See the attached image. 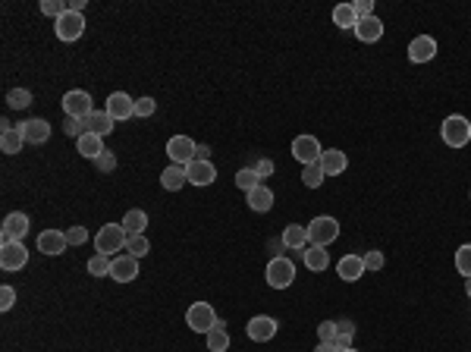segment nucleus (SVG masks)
<instances>
[{"mask_svg": "<svg viewBox=\"0 0 471 352\" xmlns=\"http://www.w3.org/2000/svg\"><path fill=\"white\" fill-rule=\"evenodd\" d=\"M440 138H443L449 148H465L471 145V119L462 113H449V117L440 123Z\"/></svg>", "mask_w": 471, "mask_h": 352, "instance_id": "nucleus-1", "label": "nucleus"}, {"mask_svg": "<svg viewBox=\"0 0 471 352\" xmlns=\"http://www.w3.org/2000/svg\"><path fill=\"white\" fill-rule=\"evenodd\" d=\"M126 242H129V233H126L123 223H104L98 230V236H94V249L100 251V255H119V251H126Z\"/></svg>", "mask_w": 471, "mask_h": 352, "instance_id": "nucleus-2", "label": "nucleus"}, {"mask_svg": "<svg viewBox=\"0 0 471 352\" xmlns=\"http://www.w3.org/2000/svg\"><path fill=\"white\" fill-rule=\"evenodd\" d=\"M264 280H267L270 289H289L295 283V261L286 255L270 258L267 267H264Z\"/></svg>", "mask_w": 471, "mask_h": 352, "instance_id": "nucleus-3", "label": "nucleus"}, {"mask_svg": "<svg viewBox=\"0 0 471 352\" xmlns=\"http://www.w3.org/2000/svg\"><path fill=\"white\" fill-rule=\"evenodd\" d=\"M308 226V239H311V245H320V249H327L330 242H336L339 239V220L330 217V214H317V217L311 220Z\"/></svg>", "mask_w": 471, "mask_h": 352, "instance_id": "nucleus-4", "label": "nucleus"}, {"mask_svg": "<svg viewBox=\"0 0 471 352\" xmlns=\"http://www.w3.org/2000/svg\"><path fill=\"white\" fill-rule=\"evenodd\" d=\"M186 324L192 327L195 333H211L220 321H217V311H214L211 302H192L186 311Z\"/></svg>", "mask_w": 471, "mask_h": 352, "instance_id": "nucleus-5", "label": "nucleus"}, {"mask_svg": "<svg viewBox=\"0 0 471 352\" xmlns=\"http://www.w3.org/2000/svg\"><path fill=\"white\" fill-rule=\"evenodd\" d=\"M63 110H66V117H73V119H88L94 113V101L88 91L73 88V91L63 94Z\"/></svg>", "mask_w": 471, "mask_h": 352, "instance_id": "nucleus-6", "label": "nucleus"}, {"mask_svg": "<svg viewBox=\"0 0 471 352\" xmlns=\"http://www.w3.org/2000/svg\"><path fill=\"white\" fill-rule=\"evenodd\" d=\"M54 31H57L60 41H79V38L85 35V16L66 10L60 19H54Z\"/></svg>", "mask_w": 471, "mask_h": 352, "instance_id": "nucleus-7", "label": "nucleus"}, {"mask_svg": "<svg viewBox=\"0 0 471 352\" xmlns=\"http://www.w3.org/2000/svg\"><path fill=\"white\" fill-rule=\"evenodd\" d=\"M320 154H324V148H320V138L317 135H295L292 138V157L301 163V167H308V163H317Z\"/></svg>", "mask_w": 471, "mask_h": 352, "instance_id": "nucleus-8", "label": "nucleus"}, {"mask_svg": "<svg viewBox=\"0 0 471 352\" xmlns=\"http://www.w3.org/2000/svg\"><path fill=\"white\" fill-rule=\"evenodd\" d=\"M195 138L192 135H173L167 142V157H170V163H179V167H186V163H192L195 161Z\"/></svg>", "mask_w": 471, "mask_h": 352, "instance_id": "nucleus-9", "label": "nucleus"}, {"mask_svg": "<svg viewBox=\"0 0 471 352\" xmlns=\"http://www.w3.org/2000/svg\"><path fill=\"white\" fill-rule=\"evenodd\" d=\"M25 264H29V249L19 239L0 245V267L3 270H22Z\"/></svg>", "mask_w": 471, "mask_h": 352, "instance_id": "nucleus-10", "label": "nucleus"}, {"mask_svg": "<svg viewBox=\"0 0 471 352\" xmlns=\"http://www.w3.org/2000/svg\"><path fill=\"white\" fill-rule=\"evenodd\" d=\"M276 330H280V324H276V318H270V314H255V318L248 321V327H245L248 339H255V343H270V339L276 337Z\"/></svg>", "mask_w": 471, "mask_h": 352, "instance_id": "nucleus-11", "label": "nucleus"}, {"mask_svg": "<svg viewBox=\"0 0 471 352\" xmlns=\"http://www.w3.org/2000/svg\"><path fill=\"white\" fill-rule=\"evenodd\" d=\"M104 110L110 113V119H113V123H123V119L135 117V98H129L126 91H113L110 98H107Z\"/></svg>", "mask_w": 471, "mask_h": 352, "instance_id": "nucleus-12", "label": "nucleus"}, {"mask_svg": "<svg viewBox=\"0 0 471 352\" xmlns=\"http://www.w3.org/2000/svg\"><path fill=\"white\" fill-rule=\"evenodd\" d=\"M25 233H29V214L13 211V214H6L3 217V226H0V242H13V239L22 242Z\"/></svg>", "mask_w": 471, "mask_h": 352, "instance_id": "nucleus-13", "label": "nucleus"}, {"mask_svg": "<svg viewBox=\"0 0 471 352\" xmlns=\"http://www.w3.org/2000/svg\"><path fill=\"white\" fill-rule=\"evenodd\" d=\"M433 57H437V38L418 35L408 41V60L412 63H431Z\"/></svg>", "mask_w": 471, "mask_h": 352, "instance_id": "nucleus-14", "label": "nucleus"}, {"mask_svg": "<svg viewBox=\"0 0 471 352\" xmlns=\"http://www.w3.org/2000/svg\"><path fill=\"white\" fill-rule=\"evenodd\" d=\"M110 277L117 283H132L138 277V258H132V255H113L110 258Z\"/></svg>", "mask_w": 471, "mask_h": 352, "instance_id": "nucleus-15", "label": "nucleus"}, {"mask_svg": "<svg viewBox=\"0 0 471 352\" xmlns=\"http://www.w3.org/2000/svg\"><path fill=\"white\" fill-rule=\"evenodd\" d=\"M280 236H283L286 251H295V255H305V249L311 245V239H308V226H301V223H289Z\"/></svg>", "mask_w": 471, "mask_h": 352, "instance_id": "nucleus-16", "label": "nucleus"}, {"mask_svg": "<svg viewBox=\"0 0 471 352\" xmlns=\"http://www.w3.org/2000/svg\"><path fill=\"white\" fill-rule=\"evenodd\" d=\"M186 176L192 186H211V182L217 179V170H214L211 161H198V157H195L192 163H186Z\"/></svg>", "mask_w": 471, "mask_h": 352, "instance_id": "nucleus-17", "label": "nucleus"}, {"mask_svg": "<svg viewBox=\"0 0 471 352\" xmlns=\"http://www.w3.org/2000/svg\"><path fill=\"white\" fill-rule=\"evenodd\" d=\"M66 245H69V239H66V233L63 230H44L41 236H38V251H44V255H63L66 251Z\"/></svg>", "mask_w": 471, "mask_h": 352, "instance_id": "nucleus-18", "label": "nucleus"}, {"mask_svg": "<svg viewBox=\"0 0 471 352\" xmlns=\"http://www.w3.org/2000/svg\"><path fill=\"white\" fill-rule=\"evenodd\" d=\"M320 170H324V176H339L345 173V167H349V157H345V151L339 148H324V154H320Z\"/></svg>", "mask_w": 471, "mask_h": 352, "instance_id": "nucleus-19", "label": "nucleus"}, {"mask_svg": "<svg viewBox=\"0 0 471 352\" xmlns=\"http://www.w3.org/2000/svg\"><path fill=\"white\" fill-rule=\"evenodd\" d=\"M19 129H22L25 142L29 145H44L50 138V123L47 119H25V123H19Z\"/></svg>", "mask_w": 471, "mask_h": 352, "instance_id": "nucleus-20", "label": "nucleus"}, {"mask_svg": "<svg viewBox=\"0 0 471 352\" xmlns=\"http://www.w3.org/2000/svg\"><path fill=\"white\" fill-rule=\"evenodd\" d=\"M245 201H248V207L255 214H267L270 207H274V192H270V186H255L251 192H245Z\"/></svg>", "mask_w": 471, "mask_h": 352, "instance_id": "nucleus-21", "label": "nucleus"}, {"mask_svg": "<svg viewBox=\"0 0 471 352\" xmlns=\"http://www.w3.org/2000/svg\"><path fill=\"white\" fill-rule=\"evenodd\" d=\"M336 274L343 277L345 283H355L364 277V258L361 255H343V261L336 264Z\"/></svg>", "mask_w": 471, "mask_h": 352, "instance_id": "nucleus-22", "label": "nucleus"}, {"mask_svg": "<svg viewBox=\"0 0 471 352\" xmlns=\"http://www.w3.org/2000/svg\"><path fill=\"white\" fill-rule=\"evenodd\" d=\"M355 38H358V41H364V44L380 41V38H383V22H380L377 16L358 19V25H355Z\"/></svg>", "mask_w": 471, "mask_h": 352, "instance_id": "nucleus-23", "label": "nucleus"}, {"mask_svg": "<svg viewBox=\"0 0 471 352\" xmlns=\"http://www.w3.org/2000/svg\"><path fill=\"white\" fill-rule=\"evenodd\" d=\"M75 148H79V154L88 157V161H98V157L107 151L104 148V138L94 135V132H85L82 138H75Z\"/></svg>", "mask_w": 471, "mask_h": 352, "instance_id": "nucleus-24", "label": "nucleus"}, {"mask_svg": "<svg viewBox=\"0 0 471 352\" xmlns=\"http://www.w3.org/2000/svg\"><path fill=\"white\" fill-rule=\"evenodd\" d=\"M186 182H188L186 167H179V163H170V167L160 173V186L167 189V192H179V189L186 186Z\"/></svg>", "mask_w": 471, "mask_h": 352, "instance_id": "nucleus-25", "label": "nucleus"}, {"mask_svg": "<svg viewBox=\"0 0 471 352\" xmlns=\"http://www.w3.org/2000/svg\"><path fill=\"white\" fill-rule=\"evenodd\" d=\"M301 261H305V267L314 270V274H320V270L330 267V255H327V249H320V245H308L305 255H301Z\"/></svg>", "mask_w": 471, "mask_h": 352, "instance_id": "nucleus-26", "label": "nucleus"}, {"mask_svg": "<svg viewBox=\"0 0 471 352\" xmlns=\"http://www.w3.org/2000/svg\"><path fill=\"white\" fill-rule=\"evenodd\" d=\"M22 148H25V135H22L19 126L0 132V151H3V154H19Z\"/></svg>", "mask_w": 471, "mask_h": 352, "instance_id": "nucleus-27", "label": "nucleus"}, {"mask_svg": "<svg viewBox=\"0 0 471 352\" xmlns=\"http://www.w3.org/2000/svg\"><path fill=\"white\" fill-rule=\"evenodd\" d=\"M333 25H339V29H352V31H355V25H358L355 3H336V6H333Z\"/></svg>", "mask_w": 471, "mask_h": 352, "instance_id": "nucleus-28", "label": "nucleus"}, {"mask_svg": "<svg viewBox=\"0 0 471 352\" xmlns=\"http://www.w3.org/2000/svg\"><path fill=\"white\" fill-rule=\"evenodd\" d=\"M123 226H126V233H129V236H144V226H148V214H144L142 207H132V211H126Z\"/></svg>", "mask_w": 471, "mask_h": 352, "instance_id": "nucleus-29", "label": "nucleus"}, {"mask_svg": "<svg viewBox=\"0 0 471 352\" xmlns=\"http://www.w3.org/2000/svg\"><path fill=\"white\" fill-rule=\"evenodd\" d=\"M113 126H117V123L110 119V113H107V110H94L91 117L85 119V129H88V132H94V135H100V138H104L107 132L113 129Z\"/></svg>", "mask_w": 471, "mask_h": 352, "instance_id": "nucleus-30", "label": "nucleus"}, {"mask_svg": "<svg viewBox=\"0 0 471 352\" xmlns=\"http://www.w3.org/2000/svg\"><path fill=\"white\" fill-rule=\"evenodd\" d=\"M204 337H207V352H226L230 349V333H226L223 321H220L211 333H204Z\"/></svg>", "mask_w": 471, "mask_h": 352, "instance_id": "nucleus-31", "label": "nucleus"}, {"mask_svg": "<svg viewBox=\"0 0 471 352\" xmlns=\"http://www.w3.org/2000/svg\"><path fill=\"white\" fill-rule=\"evenodd\" d=\"M352 339H355V324H352V321H336V346L339 349H352Z\"/></svg>", "mask_w": 471, "mask_h": 352, "instance_id": "nucleus-32", "label": "nucleus"}, {"mask_svg": "<svg viewBox=\"0 0 471 352\" xmlns=\"http://www.w3.org/2000/svg\"><path fill=\"white\" fill-rule=\"evenodd\" d=\"M456 270L465 277V280L471 277V242H465L456 249Z\"/></svg>", "mask_w": 471, "mask_h": 352, "instance_id": "nucleus-33", "label": "nucleus"}, {"mask_svg": "<svg viewBox=\"0 0 471 352\" xmlns=\"http://www.w3.org/2000/svg\"><path fill=\"white\" fill-rule=\"evenodd\" d=\"M236 186L242 189V192H251L255 186H261V176L255 173V167H242L236 173Z\"/></svg>", "mask_w": 471, "mask_h": 352, "instance_id": "nucleus-34", "label": "nucleus"}, {"mask_svg": "<svg viewBox=\"0 0 471 352\" xmlns=\"http://www.w3.org/2000/svg\"><path fill=\"white\" fill-rule=\"evenodd\" d=\"M301 182H305L308 189H320V182H324V170H320V163H308V167H301Z\"/></svg>", "mask_w": 471, "mask_h": 352, "instance_id": "nucleus-35", "label": "nucleus"}, {"mask_svg": "<svg viewBox=\"0 0 471 352\" xmlns=\"http://www.w3.org/2000/svg\"><path fill=\"white\" fill-rule=\"evenodd\" d=\"M88 274H91V277H110V255H100V251H94V258L88 261Z\"/></svg>", "mask_w": 471, "mask_h": 352, "instance_id": "nucleus-36", "label": "nucleus"}, {"mask_svg": "<svg viewBox=\"0 0 471 352\" xmlns=\"http://www.w3.org/2000/svg\"><path fill=\"white\" fill-rule=\"evenodd\" d=\"M6 104L16 107V110H25V107L31 104V91L29 88H13V91L6 94Z\"/></svg>", "mask_w": 471, "mask_h": 352, "instance_id": "nucleus-37", "label": "nucleus"}, {"mask_svg": "<svg viewBox=\"0 0 471 352\" xmlns=\"http://www.w3.org/2000/svg\"><path fill=\"white\" fill-rule=\"evenodd\" d=\"M126 251H129L132 258H144L151 251V242L144 236H129V242H126Z\"/></svg>", "mask_w": 471, "mask_h": 352, "instance_id": "nucleus-38", "label": "nucleus"}, {"mask_svg": "<svg viewBox=\"0 0 471 352\" xmlns=\"http://www.w3.org/2000/svg\"><path fill=\"white\" fill-rule=\"evenodd\" d=\"M63 132H66V135L69 138H82V135H85V119H73V117H66V119H63Z\"/></svg>", "mask_w": 471, "mask_h": 352, "instance_id": "nucleus-39", "label": "nucleus"}, {"mask_svg": "<svg viewBox=\"0 0 471 352\" xmlns=\"http://www.w3.org/2000/svg\"><path fill=\"white\" fill-rule=\"evenodd\" d=\"M364 270H380L383 264H387V258H383V251L380 249H371V251H364Z\"/></svg>", "mask_w": 471, "mask_h": 352, "instance_id": "nucleus-40", "label": "nucleus"}, {"mask_svg": "<svg viewBox=\"0 0 471 352\" xmlns=\"http://www.w3.org/2000/svg\"><path fill=\"white\" fill-rule=\"evenodd\" d=\"M317 339L320 343H336V321H320L317 324Z\"/></svg>", "mask_w": 471, "mask_h": 352, "instance_id": "nucleus-41", "label": "nucleus"}, {"mask_svg": "<svg viewBox=\"0 0 471 352\" xmlns=\"http://www.w3.org/2000/svg\"><path fill=\"white\" fill-rule=\"evenodd\" d=\"M41 13L44 16L60 19L63 13H66V0H41Z\"/></svg>", "mask_w": 471, "mask_h": 352, "instance_id": "nucleus-42", "label": "nucleus"}, {"mask_svg": "<svg viewBox=\"0 0 471 352\" xmlns=\"http://www.w3.org/2000/svg\"><path fill=\"white\" fill-rule=\"evenodd\" d=\"M154 110H157V101L154 98H138L135 101V117L148 119V117H154Z\"/></svg>", "mask_w": 471, "mask_h": 352, "instance_id": "nucleus-43", "label": "nucleus"}, {"mask_svg": "<svg viewBox=\"0 0 471 352\" xmlns=\"http://www.w3.org/2000/svg\"><path fill=\"white\" fill-rule=\"evenodd\" d=\"M66 239H69V245H85L88 242V230L85 226H69Z\"/></svg>", "mask_w": 471, "mask_h": 352, "instance_id": "nucleus-44", "label": "nucleus"}, {"mask_svg": "<svg viewBox=\"0 0 471 352\" xmlns=\"http://www.w3.org/2000/svg\"><path fill=\"white\" fill-rule=\"evenodd\" d=\"M94 167H98L100 173H110V170L117 167V154H113V151H104V154H100L98 161H94Z\"/></svg>", "mask_w": 471, "mask_h": 352, "instance_id": "nucleus-45", "label": "nucleus"}, {"mask_svg": "<svg viewBox=\"0 0 471 352\" xmlns=\"http://www.w3.org/2000/svg\"><path fill=\"white\" fill-rule=\"evenodd\" d=\"M13 302H16V289H13V286H0V308H3V311H10Z\"/></svg>", "mask_w": 471, "mask_h": 352, "instance_id": "nucleus-46", "label": "nucleus"}, {"mask_svg": "<svg viewBox=\"0 0 471 352\" xmlns=\"http://www.w3.org/2000/svg\"><path fill=\"white\" fill-rule=\"evenodd\" d=\"M255 173L261 176V182H264V179H267L270 173H274V161H270V157H261V161L255 163Z\"/></svg>", "mask_w": 471, "mask_h": 352, "instance_id": "nucleus-47", "label": "nucleus"}, {"mask_svg": "<svg viewBox=\"0 0 471 352\" xmlns=\"http://www.w3.org/2000/svg\"><path fill=\"white\" fill-rule=\"evenodd\" d=\"M355 13H358V19L374 16V0H358V3H355Z\"/></svg>", "mask_w": 471, "mask_h": 352, "instance_id": "nucleus-48", "label": "nucleus"}, {"mask_svg": "<svg viewBox=\"0 0 471 352\" xmlns=\"http://www.w3.org/2000/svg\"><path fill=\"white\" fill-rule=\"evenodd\" d=\"M270 251H274V258H280V255H283V251H286V245H283V236L270 239Z\"/></svg>", "mask_w": 471, "mask_h": 352, "instance_id": "nucleus-49", "label": "nucleus"}, {"mask_svg": "<svg viewBox=\"0 0 471 352\" xmlns=\"http://www.w3.org/2000/svg\"><path fill=\"white\" fill-rule=\"evenodd\" d=\"M88 6V0H66V10H73V13H82Z\"/></svg>", "mask_w": 471, "mask_h": 352, "instance_id": "nucleus-50", "label": "nucleus"}, {"mask_svg": "<svg viewBox=\"0 0 471 352\" xmlns=\"http://www.w3.org/2000/svg\"><path fill=\"white\" fill-rule=\"evenodd\" d=\"M314 352H343V349H339L336 343H317V349Z\"/></svg>", "mask_w": 471, "mask_h": 352, "instance_id": "nucleus-51", "label": "nucleus"}, {"mask_svg": "<svg viewBox=\"0 0 471 352\" xmlns=\"http://www.w3.org/2000/svg\"><path fill=\"white\" fill-rule=\"evenodd\" d=\"M207 154H211L207 145H198V148H195V157H198V161H207Z\"/></svg>", "mask_w": 471, "mask_h": 352, "instance_id": "nucleus-52", "label": "nucleus"}, {"mask_svg": "<svg viewBox=\"0 0 471 352\" xmlns=\"http://www.w3.org/2000/svg\"><path fill=\"white\" fill-rule=\"evenodd\" d=\"M465 295H468V299H471V277H468V280H465Z\"/></svg>", "mask_w": 471, "mask_h": 352, "instance_id": "nucleus-53", "label": "nucleus"}, {"mask_svg": "<svg viewBox=\"0 0 471 352\" xmlns=\"http://www.w3.org/2000/svg\"><path fill=\"white\" fill-rule=\"evenodd\" d=\"M343 352H358V349H343Z\"/></svg>", "mask_w": 471, "mask_h": 352, "instance_id": "nucleus-54", "label": "nucleus"}, {"mask_svg": "<svg viewBox=\"0 0 471 352\" xmlns=\"http://www.w3.org/2000/svg\"><path fill=\"white\" fill-rule=\"evenodd\" d=\"M468 198H471V189H468Z\"/></svg>", "mask_w": 471, "mask_h": 352, "instance_id": "nucleus-55", "label": "nucleus"}]
</instances>
